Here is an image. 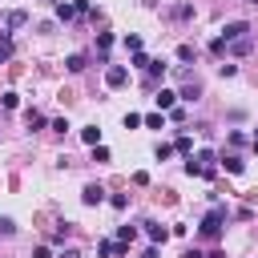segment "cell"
Returning <instances> with one entry per match:
<instances>
[{
	"instance_id": "obj_1",
	"label": "cell",
	"mask_w": 258,
	"mask_h": 258,
	"mask_svg": "<svg viewBox=\"0 0 258 258\" xmlns=\"http://www.w3.org/2000/svg\"><path fill=\"white\" fill-rule=\"evenodd\" d=\"M226 218H230V214H226V206H214V210H210V214L202 218V226H198V234L214 242V238L222 234V226H226Z\"/></svg>"
},
{
	"instance_id": "obj_2",
	"label": "cell",
	"mask_w": 258,
	"mask_h": 258,
	"mask_svg": "<svg viewBox=\"0 0 258 258\" xmlns=\"http://www.w3.org/2000/svg\"><path fill=\"white\" fill-rule=\"evenodd\" d=\"M218 36H222L226 44H234V40H242V36H250V24H246V20H230V24H226V28L218 32Z\"/></svg>"
},
{
	"instance_id": "obj_3",
	"label": "cell",
	"mask_w": 258,
	"mask_h": 258,
	"mask_svg": "<svg viewBox=\"0 0 258 258\" xmlns=\"http://www.w3.org/2000/svg\"><path fill=\"white\" fill-rule=\"evenodd\" d=\"M125 81H129V69H125V64H109V69H105V85H109V89H121Z\"/></svg>"
},
{
	"instance_id": "obj_4",
	"label": "cell",
	"mask_w": 258,
	"mask_h": 258,
	"mask_svg": "<svg viewBox=\"0 0 258 258\" xmlns=\"http://www.w3.org/2000/svg\"><path fill=\"white\" fill-rule=\"evenodd\" d=\"M81 202H85V206H101V202H105V185H97V181H89V185L81 189Z\"/></svg>"
},
{
	"instance_id": "obj_5",
	"label": "cell",
	"mask_w": 258,
	"mask_h": 258,
	"mask_svg": "<svg viewBox=\"0 0 258 258\" xmlns=\"http://www.w3.org/2000/svg\"><path fill=\"white\" fill-rule=\"evenodd\" d=\"M97 254L101 258H121V254H129V246L125 242H97Z\"/></svg>"
},
{
	"instance_id": "obj_6",
	"label": "cell",
	"mask_w": 258,
	"mask_h": 258,
	"mask_svg": "<svg viewBox=\"0 0 258 258\" xmlns=\"http://www.w3.org/2000/svg\"><path fill=\"white\" fill-rule=\"evenodd\" d=\"M153 101H157V109H161V113H173V109H177V105H173V101H177V93H173V89H157V97H153Z\"/></svg>"
},
{
	"instance_id": "obj_7",
	"label": "cell",
	"mask_w": 258,
	"mask_h": 258,
	"mask_svg": "<svg viewBox=\"0 0 258 258\" xmlns=\"http://www.w3.org/2000/svg\"><path fill=\"white\" fill-rule=\"evenodd\" d=\"M161 77H165V60H149V69H145V85L153 89Z\"/></svg>"
},
{
	"instance_id": "obj_8",
	"label": "cell",
	"mask_w": 258,
	"mask_h": 258,
	"mask_svg": "<svg viewBox=\"0 0 258 258\" xmlns=\"http://www.w3.org/2000/svg\"><path fill=\"white\" fill-rule=\"evenodd\" d=\"M24 24H28V12H24V8H12V12L4 16V28H24Z\"/></svg>"
},
{
	"instance_id": "obj_9",
	"label": "cell",
	"mask_w": 258,
	"mask_h": 258,
	"mask_svg": "<svg viewBox=\"0 0 258 258\" xmlns=\"http://www.w3.org/2000/svg\"><path fill=\"white\" fill-rule=\"evenodd\" d=\"M254 48V36H242V40H234V44H226V52H234V56H246Z\"/></svg>"
},
{
	"instance_id": "obj_10",
	"label": "cell",
	"mask_w": 258,
	"mask_h": 258,
	"mask_svg": "<svg viewBox=\"0 0 258 258\" xmlns=\"http://www.w3.org/2000/svg\"><path fill=\"white\" fill-rule=\"evenodd\" d=\"M145 234H149L153 242H165V238H169V230H165L161 222H145Z\"/></svg>"
},
{
	"instance_id": "obj_11",
	"label": "cell",
	"mask_w": 258,
	"mask_h": 258,
	"mask_svg": "<svg viewBox=\"0 0 258 258\" xmlns=\"http://www.w3.org/2000/svg\"><path fill=\"white\" fill-rule=\"evenodd\" d=\"M85 64H89V56H85V52H73V56L64 60V69H69V73H81Z\"/></svg>"
},
{
	"instance_id": "obj_12",
	"label": "cell",
	"mask_w": 258,
	"mask_h": 258,
	"mask_svg": "<svg viewBox=\"0 0 258 258\" xmlns=\"http://www.w3.org/2000/svg\"><path fill=\"white\" fill-rule=\"evenodd\" d=\"M24 121H28V129L36 133V129H44V113H36V109H24Z\"/></svg>"
},
{
	"instance_id": "obj_13",
	"label": "cell",
	"mask_w": 258,
	"mask_h": 258,
	"mask_svg": "<svg viewBox=\"0 0 258 258\" xmlns=\"http://www.w3.org/2000/svg\"><path fill=\"white\" fill-rule=\"evenodd\" d=\"M81 141H85V145H101V129H97V125H85V129H81Z\"/></svg>"
},
{
	"instance_id": "obj_14",
	"label": "cell",
	"mask_w": 258,
	"mask_h": 258,
	"mask_svg": "<svg viewBox=\"0 0 258 258\" xmlns=\"http://www.w3.org/2000/svg\"><path fill=\"white\" fill-rule=\"evenodd\" d=\"M177 97H181V101H198V97H202V85H198V81H189V85H185Z\"/></svg>"
},
{
	"instance_id": "obj_15",
	"label": "cell",
	"mask_w": 258,
	"mask_h": 258,
	"mask_svg": "<svg viewBox=\"0 0 258 258\" xmlns=\"http://www.w3.org/2000/svg\"><path fill=\"white\" fill-rule=\"evenodd\" d=\"M73 16H77V4H56V20H64V24H69Z\"/></svg>"
},
{
	"instance_id": "obj_16",
	"label": "cell",
	"mask_w": 258,
	"mask_h": 258,
	"mask_svg": "<svg viewBox=\"0 0 258 258\" xmlns=\"http://www.w3.org/2000/svg\"><path fill=\"white\" fill-rule=\"evenodd\" d=\"M222 165H226V173H246V161L242 157H226Z\"/></svg>"
},
{
	"instance_id": "obj_17",
	"label": "cell",
	"mask_w": 258,
	"mask_h": 258,
	"mask_svg": "<svg viewBox=\"0 0 258 258\" xmlns=\"http://www.w3.org/2000/svg\"><path fill=\"white\" fill-rule=\"evenodd\" d=\"M113 48V32H97V52H109Z\"/></svg>"
},
{
	"instance_id": "obj_18",
	"label": "cell",
	"mask_w": 258,
	"mask_h": 258,
	"mask_svg": "<svg viewBox=\"0 0 258 258\" xmlns=\"http://www.w3.org/2000/svg\"><path fill=\"white\" fill-rule=\"evenodd\" d=\"M194 56H198V48H194V44H177V60H185V64H189Z\"/></svg>"
},
{
	"instance_id": "obj_19",
	"label": "cell",
	"mask_w": 258,
	"mask_h": 258,
	"mask_svg": "<svg viewBox=\"0 0 258 258\" xmlns=\"http://www.w3.org/2000/svg\"><path fill=\"white\" fill-rule=\"evenodd\" d=\"M133 238H137V230H133V226H117V242H125V246H129Z\"/></svg>"
},
{
	"instance_id": "obj_20",
	"label": "cell",
	"mask_w": 258,
	"mask_h": 258,
	"mask_svg": "<svg viewBox=\"0 0 258 258\" xmlns=\"http://www.w3.org/2000/svg\"><path fill=\"white\" fill-rule=\"evenodd\" d=\"M8 56H12V36L0 32V60H8Z\"/></svg>"
},
{
	"instance_id": "obj_21",
	"label": "cell",
	"mask_w": 258,
	"mask_h": 258,
	"mask_svg": "<svg viewBox=\"0 0 258 258\" xmlns=\"http://www.w3.org/2000/svg\"><path fill=\"white\" fill-rule=\"evenodd\" d=\"M153 153H157V161H169V157H173V145H165V141H157V149H153Z\"/></svg>"
},
{
	"instance_id": "obj_22",
	"label": "cell",
	"mask_w": 258,
	"mask_h": 258,
	"mask_svg": "<svg viewBox=\"0 0 258 258\" xmlns=\"http://www.w3.org/2000/svg\"><path fill=\"white\" fill-rule=\"evenodd\" d=\"M173 16H177V20H189V16H194V4H177Z\"/></svg>"
},
{
	"instance_id": "obj_23",
	"label": "cell",
	"mask_w": 258,
	"mask_h": 258,
	"mask_svg": "<svg viewBox=\"0 0 258 258\" xmlns=\"http://www.w3.org/2000/svg\"><path fill=\"white\" fill-rule=\"evenodd\" d=\"M125 48H129V52H141V36L129 32V36H125Z\"/></svg>"
},
{
	"instance_id": "obj_24",
	"label": "cell",
	"mask_w": 258,
	"mask_h": 258,
	"mask_svg": "<svg viewBox=\"0 0 258 258\" xmlns=\"http://www.w3.org/2000/svg\"><path fill=\"white\" fill-rule=\"evenodd\" d=\"M0 105H4V109H16L20 97H16V93H0Z\"/></svg>"
},
{
	"instance_id": "obj_25",
	"label": "cell",
	"mask_w": 258,
	"mask_h": 258,
	"mask_svg": "<svg viewBox=\"0 0 258 258\" xmlns=\"http://www.w3.org/2000/svg\"><path fill=\"white\" fill-rule=\"evenodd\" d=\"M173 149H177V153H185V157H189V149H194V141H189V137H185V133H181V137H177V145H173Z\"/></svg>"
},
{
	"instance_id": "obj_26",
	"label": "cell",
	"mask_w": 258,
	"mask_h": 258,
	"mask_svg": "<svg viewBox=\"0 0 258 258\" xmlns=\"http://www.w3.org/2000/svg\"><path fill=\"white\" fill-rule=\"evenodd\" d=\"M0 234L12 238V234H16V222H12V218H0Z\"/></svg>"
},
{
	"instance_id": "obj_27",
	"label": "cell",
	"mask_w": 258,
	"mask_h": 258,
	"mask_svg": "<svg viewBox=\"0 0 258 258\" xmlns=\"http://www.w3.org/2000/svg\"><path fill=\"white\" fill-rule=\"evenodd\" d=\"M210 52H214V56H226V40H222V36H214V44H210Z\"/></svg>"
},
{
	"instance_id": "obj_28",
	"label": "cell",
	"mask_w": 258,
	"mask_h": 258,
	"mask_svg": "<svg viewBox=\"0 0 258 258\" xmlns=\"http://www.w3.org/2000/svg\"><path fill=\"white\" fill-rule=\"evenodd\" d=\"M129 64H133V69H149V56H145V52H133V60H129Z\"/></svg>"
},
{
	"instance_id": "obj_29",
	"label": "cell",
	"mask_w": 258,
	"mask_h": 258,
	"mask_svg": "<svg viewBox=\"0 0 258 258\" xmlns=\"http://www.w3.org/2000/svg\"><path fill=\"white\" fill-rule=\"evenodd\" d=\"M137 125H145V117H137V113H125V129H137Z\"/></svg>"
},
{
	"instance_id": "obj_30",
	"label": "cell",
	"mask_w": 258,
	"mask_h": 258,
	"mask_svg": "<svg viewBox=\"0 0 258 258\" xmlns=\"http://www.w3.org/2000/svg\"><path fill=\"white\" fill-rule=\"evenodd\" d=\"M145 125H149V129H161V125H165V117H161V113H149V117H145Z\"/></svg>"
},
{
	"instance_id": "obj_31",
	"label": "cell",
	"mask_w": 258,
	"mask_h": 258,
	"mask_svg": "<svg viewBox=\"0 0 258 258\" xmlns=\"http://www.w3.org/2000/svg\"><path fill=\"white\" fill-rule=\"evenodd\" d=\"M93 161H109V149L105 145H93Z\"/></svg>"
},
{
	"instance_id": "obj_32",
	"label": "cell",
	"mask_w": 258,
	"mask_h": 258,
	"mask_svg": "<svg viewBox=\"0 0 258 258\" xmlns=\"http://www.w3.org/2000/svg\"><path fill=\"white\" fill-rule=\"evenodd\" d=\"M56 258H81V250H77V246H64V250H60Z\"/></svg>"
},
{
	"instance_id": "obj_33",
	"label": "cell",
	"mask_w": 258,
	"mask_h": 258,
	"mask_svg": "<svg viewBox=\"0 0 258 258\" xmlns=\"http://www.w3.org/2000/svg\"><path fill=\"white\" fill-rule=\"evenodd\" d=\"M32 258H52V254H48V246H36V250H32Z\"/></svg>"
},
{
	"instance_id": "obj_34",
	"label": "cell",
	"mask_w": 258,
	"mask_h": 258,
	"mask_svg": "<svg viewBox=\"0 0 258 258\" xmlns=\"http://www.w3.org/2000/svg\"><path fill=\"white\" fill-rule=\"evenodd\" d=\"M141 258H157V246H149V250H145V254H141Z\"/></svg>"
},
{
	"instance_id": "obj_35",
	"label": "cell",
	"mask_w": 258,
	"mask_h": 258,
	"mask_svg": "<svg viewBox=\"0 0 258 258\" xmlns=\"http://www.w3.org/2000/svg\"><path fill=\"white\" fill-rule=\"evenodd\" d=\"M181 258H206V254H198V250H185V254H181Z\"/></svg>"
},
{
	"instance_id": "obj_36",
	"label": "cell",
	"mask_w": 258,
	"mask_h": 258,
	"mask_svg": "<svg viewBox=\"0 0 258 258\" xmlns=\"http://www.w3.org/2000/svg\"><path fill=\"white\" fill-rule=\"evenodd\" d=\"M206 258H226V250H210V254H206Z\"/></svg>"
},
{
	"instance_id": "obj_37",
	"label": "cell",
	"mask_w": 258,
	"mask_h": 258,
	"mask_svg": "<svg viewBox=\"0 0 258 258\" xmlns=\"http://www.w3.org/2000/svg\"><path fill=\"white\" fill-rule=\"evenodd\" d=\"M246 4H254V8H258V0H246Z\"/></svg>"
},
{
	"instance_id": "obj_38",
	"label": "cell",
	"mask_w": 258,
	"mask_h": 258,
	"mask_svg": "<svg viewBox=\"0 0 258 258\" xmlns=\"http://www.w3.org/2000/svg\"><path fill=\"white\" fill-rule=\"evenodd\" d=\"M254 149H258V133H254Z\"/></svg>"
}]
</instances>
